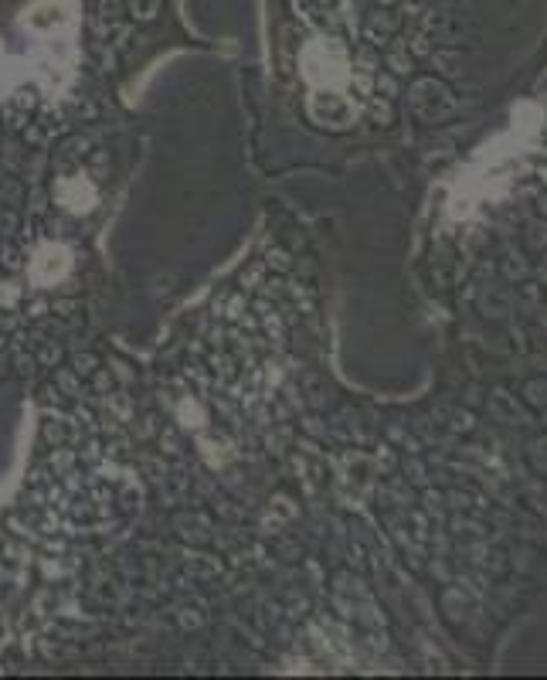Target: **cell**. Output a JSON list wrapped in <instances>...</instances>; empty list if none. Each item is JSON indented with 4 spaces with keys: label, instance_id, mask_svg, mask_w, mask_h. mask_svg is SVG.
Returning a JSON list of instances; mask_svg holds the SVG:
<instances>
[{
    "label": "cell",
    "instance_id": "7a4b0ae2",
    "mask_svg": "<svg viewBox=\"0 0 547 680\" xmlns=\"http://www.w3.org/2000/svg\"><path fill=\"white\" fill-rule=\"evenodd\" d=\"M55 201L65 208V211H92L95 208V201H99V191H95V184L92 181H85L82 174H72V177H62L58 184H55Z\"/></svg>",
    "mask_w": 547,
    "mask_h": 680
},
{
    "label": "cell",
    "instance_id": "5b68a950",
    "mask_svg": "<svg viewBox=\"0 0 547 680\" xmlns=\"http://www.w3.org/2000/svg\"><path fill=\"white\" fill-rule=\"evenodd\" d=\"M92 364H95V358H75V371H78V374H89V371H92Z\"/></svg>",
    "mask_w": 547,
    "mask_h": 680
},
{
    "label": "cell",
    "instance_id": "6da1fadb",
    "mask_svg": "<svg viewBox=\"0 0 547 680\" xmlns=\"http://www.w3.org/2000/svg\"><path fill=\"white\" fill-rule=\"evenodd\" d=\"M68 269H72V252H68L65 245L48 241V245H41L38 252H35L28 273H31L35 286H55L58 279H65Z\"/></svg>",
    "mask_w": 547,
    "mask_h": 680
},
{
    "label": "cell",
    "instance_id": "8992f818",
    "mask_svg": "<svg viewBox=\"0 0 547 680\" xmlns=\"http://www.w3.org/2000/svg\"><path fill=\"white\" fill-rule=\"evenodd\" d=\"M41 360H44V364L58 360V347H44V351H41Z\"/></svg>",
    "mask_w": 547,
    "mask_h": 680
},
{
    "label": "cell",
    "instance_id": "277c9868",
    "mask_svg": "<svg viewBox=\"0 0 547 680\" xmlns=\"http://www.w3.org/2000/svg\"><path fill=\"white\" fill-rule=\"evenodd\" d=\"M126 10L136 21H154L156 10H160V0H126Z\"/></svg>",
    "mask_w": 547,
    "mask_h": 680
},
{
    "label": "cell",
    "instance_id": "3957f363",
    "mask_svg": "<svg viewBox=\"0 0 547 680\" xmlns=\"http://www.w3.org/2000/svg\"><path fill=\"white\" fill-rule=\"evenodd\" d=\"M119 10H122V0H95V31L102 38L119 24Z\"/></svg>",
    "mask_w": 547,
    "mask_h": 680
}]
</instances>
